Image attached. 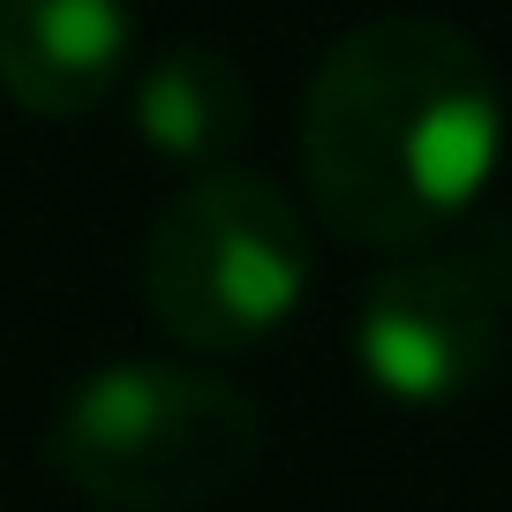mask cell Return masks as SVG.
Masks as SVG:
<instances>
[{
    "label": "cell",
    "mask_w": 512,
    "mask_h": 512,
    "mask_svg": "<svg viewBox=\"0 0 512 512\" xmlns=\"http://www.w3.org/2000/svg\"><path fill=\"white\" fill-rule=\"evenodd\" d=\"M505 159L490 53L445 16H377L317 61L302 98V181L332 234L415 249L482 204Z\"/></svg>",
    "instance_id": "obj_1"
},
{
    "label": "cell",
    "mask_w": 512,
    "mask_h": 512,
    "mask_svg": "<svg viewBox=\"0 0 512 512\" xmlns=\"http://www.w3.org/2000/svg\"><path fill=\"white\" fill-rule=\"evenodd\" d=\"M264 422L249 392L181 362L91 369L46 430V467L113 512H196L256 467Z\"/></svg>",
    "instance_id": "obj_2"
},
{
    "label": "cell",
    "mask_w": 512,
    "mask_h": 512,
    "mask_svg": "<svg viewBox=\"0 0 512 512\" xmlns=\"http://www.w3.org/2000/svg\"><path fill=\"white\" fill-rule=\"evenodd\" d=\"M309 219L264 174H196L144 241V309L189 354H241L272 339L309 294Z\"/></svg>",
    "instance_id": "obj_3"
},
{
    "label": "cell",
    "mask_w": 512,
    "mask_h": 512,
    "mask_svg": "<svg viewBox=\"0 0 512 512\" xmlns=\"http://www.w3.org/2000/svg\"><path fill=\"white\" fill-rule=\"evenodd\" d=\"M512 347V211L415 241L362 287L354 362L400 407H452Z\"/></svg>",
    "instance_id": "obj_4"
},
{
    "label": "cell",
    "mask_w": 512,
    "mask_h": 512,
    "mask_svg": "<svg viewBox=\"0 0 512 512\" xmlns=\"http://www.w3.org/2000/svg\"><path fill=\"white\" fill-rule=\"evenodd\" d=\"M128 0H0V91L38 121H83L128 83Z\"/></svg>",
    "instance_id": "obj_5"
},
{
    "label": "cell",
    "mask_w": 512,
    "mask_h": 512,
    "mask_svg": "<svg viewBox=\"0 0 512 512\" xmlns=\"http://www.w3.org/2000/svg\"><path fill=\"white\" fill-rule=\"evenodd\" d=\"M249 128V83L226 53L211 46H174L136 76V136L159 151L166 166L189 174H219V159Z\"/></svg>",
    "instance_id": "obj_6"
}]
</instances>
